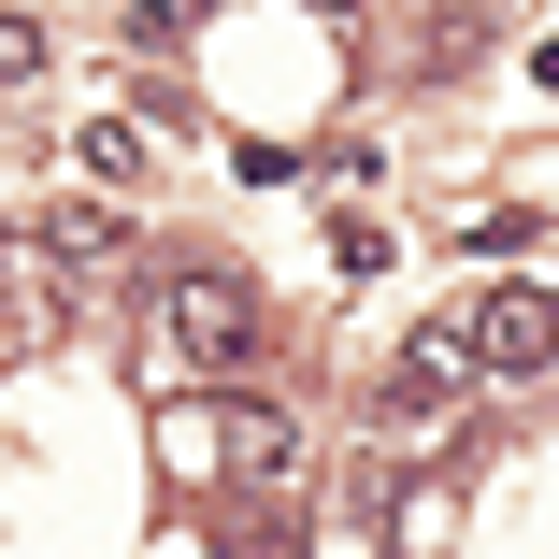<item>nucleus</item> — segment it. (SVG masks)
<instances>
[{
    "label": "nucleus",
    "mask_w": 559,
    "mask_h": 559,
    "mask_svg": "<svg viewBox=\"0 0 559 559\" xmlns=\"http://www.w3.org/2000/svg\"><path fill=\"white\" fill-rule=\"evenodd\" d=\"M215 444H230V474H259V488H273V474L301 460V430H287L273 402H230V416H215Z\"/></svg>",
    "instance_id": "obj_4"
},
{
    "label": "nucleus",
    "mask_w": 559,
    "mask_h": 559,
    "mask_svg": "<svg viewBox=\"0 0 559 559\" xmlns=\"http://www.w3.org/2000/svg\"><path fill=\"white\" fill-rule=\"evenodd\" d=\"M460 388H474V345H460V330H444V316H430V330H402V359L373 373V402H388L402 430H430V416L460 402Z\"/></svg>",
    "instance_id": "obj_3"
},
{
    "label": "nucleus",
    "mask_w": 559,
    "mask_h": 559,
    "mask_svg": "<svg viewBox=\"0 0 559 559\" xmlns=\"http://www.w3.org/2000/svg\"><path fill=\"white\" fill-rule=\"evenodd\" d=\"M245 559H301V545H287V531H259V545H245Z\"/></svg>",
    "instance_id": "obj_8"
},
{
    "label": "nucleus",
    "mask_w": 559,
    "mask_h": 559,
    "mask_svg": "<svg viewBox=\"0 0 559 559\" xmlns=\"http://www.w3.org/2000/svg\"><path fill=\"white\" fill-rule=\"evenodd\" d=\"M15 330H29V273L0 259V345H15Z\"/></svg>",
    "instance_id": "obj_7"
},
{
    "label": "nucleus",
    "mask_w": 559,
    "mask_h": 559,
    "mask_svg": "<svg viewBox=\"0 0 559 559\" xmlns=\"http://www.w3.org/2000/svg\"><path fill=\"white\" fill-rule=\"evenodd\" d=\"M158 345H173V359H215V373L259 359V287H245V273H173V287H158Z\"/></svg>",
    "instance_id": "obj_1"
},
{
    "label": "nucleus",
    "mask_w": 559,
    "mask_h": 559,
    "mask_svg": "<svg viewBox=\"0 0 559 559\" xmlns=\"http://www.w3.org/2000/svg\"><path fill=\"white\" fill-rule=\"evenodd\" d=\"M44 245H58L72 273H116V259H130V215H100V201H72V215H44Z\"/></svg>",
    "instance_id": "obj_5"
},
{
    "label": "nucleus",
    "mask_w": 559,
    "mask_h": 559,
    "mask_svg": "<svg viewBox=\"0 0 559 559\" xmlns=\"http://www.w3.org/2000/svg\"><path fill=\"white\" fill-rule=\"evenodd\" d=\"M460 345H474V373H559V287L545 273H502L460 316Z\"/></svg>",
    "instance_id": "obj_2"
},
{
    "label": "nucleus",
    "mask_w": 559,
    "mask_h": 559,
    "mask_svg": "<svg viewBox=\"0 0 559 559\" xmlns=\"http://www.w3.org/2000/svg\"><path fill=\"white\" fill-rule=\"evenodd\" d=\"M29 72H44V29H29V15H0V86H29Z\"/></svg>",
    "instance_id": "obj_6"
}]
</instances>
